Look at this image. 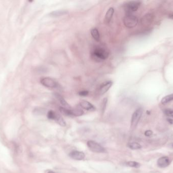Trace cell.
Segmentation results:
<instances>
[{"instance_id": "obj_12", "label": "cell", "mask_w": 173, "mask_h": 173, "mask_svg": "<svg viewBox=\"0 0 173 173\" xmlns=\"http://www.w3.org/2000/svg\"><path fill=\"white\" fill-rule=\"evenodd\" d=\"M68 13V11L65 10H59L52 11L50 13L49 15L50 17H58L67 14Z\"/></svg>"}, {"instance_id": "obj_28", "label": "cell", "mask_w": 173, "mask_h": 173, "mask_svg": "<svg viewBox=\"0 0 173 173\" xmlns=\"http://www.w3.org/2000/svg\"><path fill=\"white\" fill-rule=\"evenodd\" d=\"M170 17H171V19H173V15H172V16H170Z\"/></svg>"}, {"instance_id": "obj_17", "label": "cell", "mask_w": 173, "mask_h": 173, "mask_svg": "<svg viewBox=\"0 0 173 173\" xmlns=\"http://www.w3.org/2000/svg\"><path fill=\"white\" fill-rule=\"evenodd\" d=\"M128 147L132 150H138L142 148V146L137 142L129 143L128 144Z\"/></svg>"}, {"instance_id": "obj_16", "label": "cell", "mask_w": 173, "mask_h": 173, "mask_svg": "<svg viewBox=\"0 0 173 173\" xmlns=\"http://www.w3.org/2000/svg\"><path fill=\"white\" fill-rule=\"evenodd\" d=\"M91 34L93 38L97 41H99L100 38V35L99 31L97 28H93L91 31Z\"/></svg>"}, {"instance_id": "obj_3", "label": "cell", "mask_w": 173, "mask_h": 173, "mask_svg": "<svg viewBox=\"0 0 173 173\" xmlns=\"http://www.w3.org/2000/svg\"><path fill=\"white\" fill-rule=\"evenodd\" d=\"M87 145L89 149L93 152L105 153L106 149L102 145L94 141H89L87 143Z\"/></svg>"}, {"instance_id": "obj_5", "label": "cell", "mask_w": 173, "mask_h": 173, "mask_svg": "<svg viewBox=\"0 0 173 173\" xmlns=\"http://www.w3.org/2000/svg\"><path fill=\"white\" fill-rule=\"evenodd\" d=\"M141 2L139 1H132L126 3L124 5V8L128 14H131V13L135 12L138 10L140 6Z\"/></svg>"}, {"instance_id": "obj_9", "label": "cell", "mask_w": 173, "mask_h": 173, "mask_svg": "<svg viewBox=\"0 0 173 173\" xmlns=\"http://www.w3.org/2000/svg\"><path fill=\"white\" fill-rule=\"evenodd\" d=\"M69 157L75 160L81 161L84 159L85 155L84 153L81 151H72V152L70 153Z\"/></svg>"}, {"instance_id": "obj_6", "label": "cell", "mask_w": 173, "mask_h": 173, "mask_svg": "<svg viewBox=\"0 0 173 173\" xmlns=\"http://www.w3.org/2000/svg\"><path fill=\"white\" fill-rule=\"evenodd\" d=\"M40 82L44 86L49 89H56L58 87L57 82L50 77H44L41 79Z\"/></svg>"}, {"instance_id": "obj_2", "label": "cell", "mask_w": 173, "mask_h": 173, "mask_svg": "<svg viewBox=\"0 0 173 173\" xmlns=\"http://www.w3.org/2000/svg\"><path fill=\"white\" fill-rule=\"evenodd\" d=\"M124 25L128 28H133L138 25V19L132 14H128L124 19Z\"/></svg>"}, {"instance_id": "obj_14", "label": "cell", "mask_w": 173, "mask_h": 173, "mask_svg": "<svg viewBox=\"0 0 173 173\" xmlns=\"http://www.w3.org/2000/svg\"><path fill=\"white\" fill-rule=\"evenodd\" d=\"M60 111L61 113L62 114L64 115L67 116H69V117H72L73 116L72 114V109H67L64 107H60L59 108Z\"/></svg>"}, {"instance_id": "obj_15", "label": "cell", "mask_w": 173, "mask_h": 173, "mask_svg": "<svg viewBox=\"0 0 173 173\" xmlns=\"http://www.w3.org/2000/svg\"><path fill=\"white\" fill-rule=\"evenodd\" d=\"M54 120H55L59 125L62 126H66V122L64 120L63 118L61 116L58 115V113L56 114Z\"/></svg>"}, {"instance_id": "obj_18", "label": "cell", "mask_w": 173, "mask_h": 173, "mask_svg": "<svg viewBox=\"0 0 173 173\" xmlns=\"http://www.w3.org/2000/svg\"><path fill=\"white\" fill-rule=\"evenodd\" d=\"M173 100V93L171 94V95H168L165 97H163L161 101V103L163 105H165L167 103L170 102L171 101Z\"/></svg>"}, {"instance_id": "obj_24", "label": "cell", "mask_w": 173, "mask_h": 173, "mask_svg": "<svg viewBox=\"0 0 173 173\" xmlns=\"http://www.w3.org/2000/svg\"><path fill=\"white\" fill-rule=\"evenodd\" d=\"M164 113L166 115L173 118V110L172 109H165L164 111Z\"/></svg>"}, {"instance_id": "obj_19", "label": "cell", "mask_w": 173, "mask_h": 173, "mask_svg": "<svg viewBox=\"0 0 173 173\" xmlns=\"http://www.w3.org/2000/svg\"><path fill=\"white\" fill-rule=\"evenodd\" d=\"M152 20V16L151 14H148L143 17L142 19V23L143 25H146L150 23V21Z\"/></svg>"}, {"instance_id": "obj_10", "label": "cell", "mask_w": 173, "mask_h": 173, "mask_svg": "<svg viewBox=\"0 0 173 173\" xmlns=\"http://www.w3.org/2000/svg\"><path fill=\"white\" fill-rule=\"evenodd\" d=\"M80 106L81 107L84 109L87 110V111H93L95 110V107L92 104L89 103L88 101H83L81 102L80 104Z\"/></svg>"}, {"instance_id": "obj_22", "label": "cell", "mask_w": 173, "mask_h": 173, "mask_svg": "<svg viewBox=\"0 0 173 173\" xmlns=\"http://www.w3.org/2000/svg\"><path fill=\"white\" fill-rule=\"evenodd\" d=\"M72 113L73 116H80L82 115L84 112L81 109H72Z\"/></svg>"}, {"instance_id": "obj_20", "label": "cell", "mask_w": 173, "mask_h": 173, "mask_svg": "<svg viewBox=\"0 0 173 173\" xmlns=\"http://www.w3.org/2000/svg\"><path fill=\"white\" fill-rule=\"evenodd\" d=\"M108 99L107 97L104 98L102 102V104H101V111H102V114L104 113L105 111L106 108L107 107V105Z\"/></svg>"}, {"instance_id": "obj_25", "label": "cell", "mask_w": 173, "mask_h": 173, "mask_svg": "<svg viewBox=\"0 0 173 173\" xmlns=\"http://www.w3.org/2000/svg\"><path fill=\"white\" fill-rule=\"evenodd\" d=\"M79 95L82 97H85L89 95V91H81L79 93Z\"/></svg>"}, {"instance_id": "obj_7", "label": "cell", "mask_w": 173, "mask_h": 173, "mask_svg": "<svg viewBox=\"0 0 173 173\" xmlns=\"http://www.w3.org/2000/svg\"><path fill=\"white\" fill-rule=\"evenodd\" d=\"M112 84L113 82L111 81H107L103 83L99 87V93L102 95L107 93L112 86Z\"/></svg>"}, {"instance_id": "obj_29", "label": "cell", "mask_w": 173, "mask_h": 173, "mask_svg": "<svg viewBox=\"0 0 173 173\" xmlns=\"http://www.w3.org/2000/svg\"></svg>"}, {"instance_id": "obj_27", "label": "cell", "mask_w": 173, "mask_h": 173, "mask_svg": "<svg viewBox=\"0 0 173 173\" xmlns=\"http://www.w3.org/2000/svg\"><path fill=\"white\" fill-rule=\"evenodd\" d=\"M47 173H56V172H54V171H49V172H48Z\"/></svg>"}, {"instance_id": "obj_13", "label": "cell", "mask_w": 173, "mask_h": 173, "mask_svg": "<svg viewBox=\"0 0 173 173\" xmlns=\"http://www.w3.org/2000/svg\"><path fill=\"white\" fill-rule=\"evenodd\" d=\"M114 9L112 7H110L107 12L106 13L105 15V21L106 23H109L111 21L112 17L114 14Z\"/></svg>"}, {"instance_id": "obj_26", "label": "cell", "mask_w": 173, "mask_h": 173, "mask_svg": "<svg viewBox=\"0 0 173 173\" xmlns=\"http://www.w3.org/2000/svg\"><path fill=\"white\" fill-rule=\"evenodd\" d=\"M152 131L151 130H147L146 132H145V135L147 136V137H150V136H152Z\"/></svg>"}, {"instance_id": "obj_8", "label": "cell", "mask_w": 173, "mask_h": 173, "mask_svg": "<svg viewBox=\"0 0 173 173\" xmlns=\"http://www.w3.org/2000/svg\"><path fill=\"white\" fill-rule=\"evenodd\" d=\"M171 163L170 159L168 157H161L157 160V164L158 167L161 168H165L169 166Z\"/></svg>"}, {"instance_id": "obj_11", "label": "cell", "mask_w": 173, "mask_h": 173, "mask_svg": "<svg viewBox=\"0 0 173 173\" xmlns=\"http://www.w3.org/2000/svg\"><path fill=\"white\" fill-rule=\"evenodd\" d=\"M54 95L56 97V98L58 99V101H59L60 103L61 104V105L63 106V107L70 109V106L69 105V104L66 102V100H65L63 97H62L61 95H60L58 93H55Z\"/></svg>"}, {"instance_id": "obj_4", "label": "cell", "mask_w": 173, "mask_h": 173, "mask_svg": "<svg viewBox=\"0 0 173 173\" xmlns=\"http://www.w3.org/2000/svg\"><path fill=\"white\" fill-rule=\"evenodd\" d=\"M143 110L142 108H139L134 112L131 119V128L134 129L137 127L139 122L142 117Z\"/></svg>"}, {"instance_id": "obj_23", "label": "cell", "mask_w": 173, "mask_h": 173, "mask_svg": "<svg viewBox=\"0 0 173 173\" xmlns=\"http://www.w3.org/2000/svg\"><path fill=\"white\" fill-rule=\"evenodd\" d=\"M56 113L55 112L52 111V110H50L47 113V117L48 119H49L53 120H54V118L55 117Z\"/></svg>"}, {"instance_id": "obj_1", "label": "cell", "mask_w": 173, "mask_h": 173, "mask_svg": "<svg viewBox=\"0 0 173 173\" xmlns=\"http://www.w3.org/2000/svg\"><path fill=\"white\" fill-rule=\"evenodd\" d=\"M109 56L107 49L103 46H96L91 52V56L96 61H103L106 60Z\"/></svg>"}, {"instance_id": "obj_21", "label": "cell", "mask_w": 173, "mask_h": 173, "mask_svg": "<svg viewBox=\"0 0 173 173\" xmlns=\"http://www.w3.org/2000/svg\"><path fill=\"white\" fill-rule=\"evenodd\" d=\"M126 164L129 167L135 168H138L140 167V164L139 163L136 162V161H128Z\"/></svg>"}]
</instances>
